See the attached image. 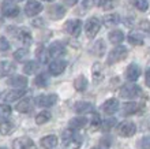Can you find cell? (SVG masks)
<instances>
[{
  "instance_id": "cell-1",
  "label": "cell",
  "mask_w": 150,
  "mask_h": 149,
  "mask_svg": "<svg viewBox=\"0 0 150 149\" xmlns=\"http://www.w3.org/2000/svg\"><path fill=\"white\" fill-rule=\"evenodd\" d=\"M127 55H128V49H127L126 47H123V45L116 47L109 52V56H108V59H107V63L108 64H115V63L120 62V60H124L127 58Z\"/></svg>"
},
{
  "instance_id": "cell-2",
  "label": "cell",
  "mask_w": 150,
  "mask_h": 149,
  "mask_svg": "<svg viewBox=\"0 0 150 149\" xmlns=\"http://www.w3.org/2000/svg\"><path fill=\"white\" fill-rule=\"evenodd\" d=\"M119 94L124 100H132V98L138 97L139 94H141V88L137 86L135 83H127V85L122 86Z\"/></svg>"
},
{
  "instance_id": "cell-3",
  "label": "cell",
  "mask_w": 150,
  "mask_h": 149,
  "mask_svg": "<svg viewBox=\"0 0 150 149\" xmlns=\"http://www.w3.org/2000/svg\"><path fill=\"white\" fill-rule=\"evenodd\" d=\"M57 101V96L56 94H41L34 98L36 106L41 107V108H48V107L55 106Z\"/></svg>"
},
{
  "instance_id": "cell-4",
  "label": "cell",
  "mask_w": 150,
  "mask_h": 149,
  "mask_svg": "<svg viewBox=\"0 0 150 149\" xmlns=\"http://www.w3.org/2000/svg\"><path fill=\"white\" fill-rule=\"evenodd\" d=\"M64 30L67 31L68 34L74 36V37H78L82 31V21L79 19H70L64 24Z\"/></svg>"
},
{
  "instance_id": "cell-5",
  "label": "cell",
  "mask_w": 150,
  "mask_h": 149,
  "mask_svg": "<svg viewBox=\"0 0 150 149\" xmlns=\"http://www.w3.org/2000/svg\"><path fill=\"white\" fill-rule=\"evenodd\" d=\"M100 28H101V24L97 18H90L87 19L86 25H85V31H86V36L89 38H93L97 36V33L100 31Z\"/></svg>"
},
{
  "instance_id": "cell-6",
  "label": "cell",
  "mask_w": 150,
  "mask_h": 149,
  "mask_svg": "<svg viewBox=\"0 0 150 149\" xmlns=\"http://www.w3.org/2000/svg\"><path fill=\"white\" fill-rule=\"evenodd\" d=\"M137 131V126L132 122H122L117 126V133L122 137H132Z\"/></svg>"
},
{
  "instance_id": "cell-7",
  "label": "cell",
  "mask_w": 150,
  "mask_h": 149,
  "mask_svg": "<svg viewBox=\"0 0 150 149\" xmlns=\"http://www.w3.org/2000/svg\"><path fill=\"white\" fill-rule=\"evenodd\" d=\"M1 14L7 18H15L19 14V8L12 1H3L1 3Z\"/></svg>"
},
{
  "instance_id": "cell-8",
  "label": "cell",
  "mask_w": 150,
  "mask_h": 149,
  "mask_svg": "<svg viewBox=\"0 0 150 149\" xmlns=\"http://www.w3.org/2000/svg\"><path fill=\"white\" fill-rule=\"evenodd\" d=\"M44 6L37 0H29L26 6H25V14L28 16H36L37 14L42 11Z\"/></svg>"
},
{
  "instance_id": "cell-9",
  "label": "cell",
  "mask_w": 150,
  "mask_h": 149,
  "mask_svg": "<svg viewBox=\"0 0 150 149\" xmlns=\"http://www.w3.org/2000/svg\"><path fill=\"white\" fill-rule=\"evenodd\" d=\"M12 148L14 149H37L34 142L29 137H21L12 141Z\"/></svg>"
},
{
  "instance_id": "cell-10",
  "label": "cell",
  "mask_w": 150,
  "mask_h": 149,
  "mask_svg": "<svg viewBox=\"0 0 150 149\" xmlns=\"http://www.w3.org/2000/svg\"><path fill=\"white\" fill-rule=\"evenodd\" d=\"M119 108H120V104H119V101L116 98H109V100H107V101L103 104V107H101L103 112L107 115H112V114H115V112H117Z\"/></svg>"
},
{
  "instance_id": "cell-11",
  "label": "cell",
  "mask_w": 150,
  "mask_h": 149,
  "mask_svg": "<svg viewBox=\"0 0 150 149\" xmlns=\"http://www.w3.org/2000/svg\"><path fill=\"white\" fill-rule=\"evenodd\" d=\"M66 67H67V62L66 60L55 59V62H52L49 64V73L52 75H59L66 70Z\"/></svg>"
},
{
  "instance_id": "cell-12",
  "label": "cell",
  "mask_w": 150,
  "mask_h": 149,
  "mask_svg": "<svg viewBox=\"0 0 150 149\" xmlns=\"http://www.w3.org/2000/svg\"><path fill=\"white\" fill-rule=\"evenodd\" d=\"M64 55H66V47H64L63 44L59 43V41L52 44L51 48H49V56L57 59V58H62Z\"/></svg>"
},
{
  "instance_id": "cell-13",
  "label": "cell",
  "mask_w": 150,
  "mask_h": 149,
  "mask_svg": "<svg viewBox=\"0 0 150 149\" xmlns=\"http://www.w3.org/2000/svg\"><path fill=\"white\" fill-rule=\"evenodd\" d=\"M7 85L12 88H19V89H23L26 85H28V78L23 77V75H14L7 81Z\"/></svg>"
},
{
  "instance_id": "cell-14",
  "label": "cell",
  "mask_w": 150,
  "mask_h": 149,
  "mask_svg": "<svg viewBox=\"0 0 150 149\" xmlns=\"http://www.w3.org/2000/svg\"><path fill=\"white\" fill-rule=\"evenodd\" d=\"M126 75H127V79H130L131 82L137 81V79L141 77V68H139V66L135 64V63H131L130 66L127 67Z\"/></svg>"
},
{
  "instance_id": "cell-15",
  "label": "cell",
  "mask_w": 150,
  "mask_h": 149,
  "mask_svg": "<svg viewBox=\"0 0 150 149\" xmlns=\"http://www.w3.org/2000/svg\"><path fill=\"white\" fill-rule=\"evenodd\" d=\"M64 148L66 149H79L82 145V137H79L76 134H74L71 138H68L66 141H63Z\"/></svg>"
},
{
  "instance_id": "cell-16",
  "label": "cell",
  "mask_w": 150,
  "mask_h": 149,
  "mask_svg": "<svg viewBox=\"0 0 150 149\" xmlns=\"http://www.w3.org/2000/svg\"><path fill=\"white\" fill-rule=\"evenodd\" d=\"M48 14H49V16H51L52 19H62L64 16V14H66V10H64V7H62V6H59V4H55V6H52L49 10H48Z\"/></svg>"
},
{
  "instance_id": "cell-17",
  "label": "cell",
  "mask_w": 150,
  "mask_h": 149,
  "mask_svg": "<svg viewBox=\"0 0 150 149\" xmlns=\"http://www.w3.org/2000/svg\"><path fill=\"white\" fill-rule=\"evenodd\" d=\"M14 71H15V66H14L11 62L4 60V62L0 63V78H4V77L11 75Z\"/></svg>"
},
{
  "instance_id": "cell-18",
  "label": "cell",
  "mask_w": 150,
  "mask_h": 149,
  "mask_svg": "<svg viewBox=\"0 0 150 149\" xmlns=\"http://www.w3.org/2000/svg\"><path fill=\"white\" fill-rule=\"evenodd\" d=\"M28 90L26 89H18V90H11L10 93L6 94V97H4V101L6 103H12V101H16V100H19L22 98L26 94Z\"/></svg>"
},
{
  "instance_id": "cell-19",
  "label": "cell",
  "mask_w": 150,
  "mask_h": 149,
  "mask_svg": "<svg viewBox=\"0 0 150 149\" xmlns=\"http://www.w3.org/2000/svg\"><path fill=\"white\" fill-rule=\"evenodd\" d=\"M14 33H15L16 38L22 41V43H30L32 41V34L28 29L25 28H19V29H14Z\"/></svg>"
},
{
  "instance_id": "cell-20",
  "label": "cell",
  "mask_w": 150,
  "mask_h": 149,
  "mask_svg": "<svg viewBox=\"0 0 150 149\" xmlns=\"http://www.w3.org/2000/svg\"><path fill=\"white\" fill-rule=\"evenodd\" d=\"M40 144L44 149H52L57 145V137L56 135H47V137L41 138Z\"/></svg>"
},
{
  "instance_id": "cell-21",
  "label": "cell",
  "mask_w": 150,
  "mask_h": 149,
  "mask_svg": "<svg viewBox=\"0 0 150 149\" xmlns=\"http://www.w3.org/2000/svg\"><path fill=\"white\" fill-rule=\"evenodd\" d=\"M75 111L78 114H89L93 112V104L89 101H79L75 104Z\"/></svg>"
},
{
  "instance_id": "cell-22",
  "label": "cell",
  "mask_w": 150,
  "mask_h": 149,
  "mask_svg": "<svg viewBox=\"0 0 150 149\" xmlns=\"http://www.w3.org/2000/svg\"><path fill=\"white\" fill-rule=\"evenodd\" d=\"M33 108V100L32 98H23L22 101L16 106V111H19V112H22V114H28V112H30Z\"/></svg>"
},
{
  "instance_id": "cell-23",
  "label": "cell",
  "mask_w": 150,
  "mask_h": 149,
  "mask_svg": "<svg viewBox=\"0 0 150 149\" xmlns=\"http://www.w3.org/2000/svg\"><path fill=\"white\" fill-rule=\"evenodd\" d=\"M108 37H109V41H111L112 44L119 45V44H122L123 40H124V33H123L122 30H113L108 34Z\"/></svg>"
},
{
  "instance_id": "cell-24",
  "label": "cell",
  "mask_w": 150,
  "mask_h": 149,
  "mask_svg": "<svg viewBox=\"0 0 150 149\" xmlns=\"http://www.w3.org/2000/svg\"><path fill=\"white\" fill-rule=\"evenodd\" d=\"M15 129V125H14V122L11 120H3L0 122V133L3 134V135H8L10 133H12Z\"/></svg>"
},
{
  "instance_id": "cell-25",
  "label": "cell",
  "mask_w": 150,
  "mask_h": 149,
  "mask_svg": "<svg viewBox=\"0 0 150 149\" xmlns=\"http://www.w3.org/2000/svg\"><path fill=\"white\" fill-rule=\"evenodd\" d=\"M138 110H139V106L137 103H126V104L122 107V112H123V115H126V116L138 112Z\"/></svg>"
},
{
  "instance_id": "cell-26",
  "label": "cell",
  "mask_w": 150,
  "mask_h": 149,
  "mask_svg": "<svg viewBox=\"0 0 150 149\" xmlns=\"http://www.w3.org/2000/svg\"><path fill=\"white\" fill-rule=\"evenodd\" d=\"M87 125V119L85 116H76L70 120V127L71 129H82Z\"/></svg>"
},
{
  "instance_id": "cell-27",
  "label": "cell",
  "mask_w": 150,
  "mask_h": 149,
  "mask_svg": "<svg viewBox=\"0 0 150 149\" xmlns=\"http://www.w3.org/2000/svg\"><path fill=\"white\" fill-rule=\"evenodd\" d=\"M127 38H128V43L132 45H142L143 44V36L138 31H131Z\"/></svg>"
},
{
  "instance_id": "cell-28",
  "label": "cell",
  "mask_w": 150,
  "mask_h": 149,
  "mask_svg": "<svg viewBox=\"0 0 150 149\" xmlns=\"http://www.w3.org/2000/svg\"><path fill=\"white\" fill-rule=\"evenodd\" d=\"M36 56L40 63H47L49 59V51L45 47H38L36 51Z\"/></svg>"
},
{
  "instance_id": "cell-29",
  "label": "cell",
  "mask_w": 150,
  "mask_h": 149,
  "mask_svg": "<svg viewBox=\"0 0 150 149\" xmlns=\"http://www.w3.org/2000/svg\"><path fill=\"white\" fill-rule=\"evenodd\" d=\"M86 86H87V79L83 77V75H79L76 77L74 81V88L78 92H85L86 90Z\"/></svg>"
},
{
  "instance_id": "cell-30",
  "label": "cell",
  "mask_w": 150,
  "mask_h": 149,
  "mask_svg": "<svg viewBox=\"0 0 150 149\" xmlns=\"http://www.w3.org/2000/svg\"><path fill=\"white\" fill-rule=\"evenodd\" d=\"M28 58H29V49L28 48H19L18 51L14 52V59H15L16 62L23 63Z\"/></svg>"
},
{
  "instance_id": "cell-31",
  "label": "cell",
  "mask_w": 150,
  "mask_h": 149,
  "mask_svg": "<svg viewBox=\"0 0 150 149\" xmlns=\"http://www.w3.org/2000/svg\"><path fill=\"white\" fill-rule=\"evenodd\" d=\"M91 52H93L96 56H103L104 52H105V43H104L103 40L96 41L94 45L91 47Z\"/></svg>"
},
{
  "instance_id": "cell-32",
  "label": "cell",
  "mask_w": 150,
  "mask_h": 149,
  "mask_svg": "<svg viewBox=\"0 0 150 149\" xmlns=\"http://www.w3.org/2000/svg\"><path fill=\"white\" fill-rule=\"evenodd\" d=\"M91 74H93V79H94L96 83L98 82V81H101V78H103V67H101V64H100L98 62L93 64Z\"/></svg>"
},
{
  "instance_id": "cell-33",
  "label": "cell",
  "mask_w": 150,
  "mask_h": 149,
  "mask_svg": "<svg viewBox=\"0 0 150 149\" xmlns=\"http://www.w3.org/2000/svg\"><path fill=\"white\" fill-rule=\"evenodd\" d=\"M120 22V16L117 14H108L105 15L104 18V24L107 25V26H115V25H117Z\"/></svg>"
},
{
  "instance_id": "cell-34",
  "label": "cell",
  "mask_w": 150,
  "mask_h": 149,
  "mask_svg": "<svg viewBox=\"0 0 150 149\" xmlns=\"http://www.w3.org/2000/svg\"><path fill=\"white\" fill-rule=\"evenodd\" d=\"M51 118H52V115L49 111H42V112H40L36 116V123L37 125H44V123L51 120Z\"/></svg>"
},
{
  "instance_id": "cell-35",
  "label": "cell",
  "mask_w": 150,
  "mask_h": 149,
  "mask_svg": "<svg viewBox=\"0 0 150 149\" xmlns=\"http://www.w3.org/2000/svg\"><path fill=\"white\" fill-rule=\"evenodd\" d=\"M11 115V107L7 104H0V122L7 120Z\"/></svg>"
},
{
  "instance_id": "cell-36",
  "label": "cell",
  "mask_w": 150,
  "mask_h": 149,
  "mask_svg": "<svg viewBox=\"0 0 150 149\" xmlns=\"http://www.w3.org/2000/svg\"><path fill=\"white\" fill-rule=\"evenodd\" d=\"M37 70H38V63H36V62H28V63H26V64L23 66L25 74H28V75L34 74Z\"/></svg>"
},
{
  "instance_id": "cell-37",
  "label": "cell",
  "mask_w": 150,
  "mask_h": 149,
  "mask_svg": "<svg viewBox=\"0 0 150 149\" xmlns=\"http://www.w3.org/2000/svg\"><path fill=\"white\" fill-rule=\"evenodd\" d=\"M48 75L47 74H40L37 75L36 78H34V85L38 88H45L48 85Z\"/></svg>"
},
{
  "instance_id": "cell-38",
  "label": "cell",
  "mask_w": 150,
  "mask_h": 149,
  "mask_svg": "<svg viewBox=\"0 0 150 149\" xmlns=\"http://www.w3.org/2000/svg\"><path fill=\"white\" fill-rule=\"evenodd\" d=\"M134 6L138 8L139 11H147V8H149V3H147V0H134Z\"/></svg>"
},
{
  "instance_id": "cell-39",
  "label": "cell",
  "mask_w": 150,
  "mask_h": 149,
  "mask_svg": "<svg viewBox=\"0 0 150 149\" xmlns=\"http://www.w3.org/2000/svg\"><path fill=\"white\" fill-rule=\"evenodd\" d=\"M115 123H116V119H113V118L107 119L104 123H101V129H103L104 131H109V130L115 126Z\"/></svg>"
},
{
  "instance_id": "cell-40",
  "label": "cell",
  "mask_w": 150,
  "mask_h": 149,
  "mask_svg": "<svg viewBox=\"0 0 150 149\" xmlns=\"http://www.w3.org/2000/svg\"><path fill=\"white\" fill-rule=\"evenodd\" d=\"M91 129L96 130V129H100L101 127V118H100L98 114H94L93 115V119H91Z\"/></svg>"
},
{
  "instance_id": "cell-41",
  "label": "cell",
  "mask_w": 150,
  "mask_h": 149,
  "mask_svg": "<svg viewBox=\"0 0 150 149\" xmlns=\"http://www.w3.org/2000/svg\"><path fill=\"white\" fill-rule=\"evenodd\" d=\"M10 49V43H8V40L6 37H0V51H8Z\"/></svg>"
},
{
  "instance_id": "cell-42",
  "label": "cell",
  "mask_w": 150,
  "mask_h": 149,
  "mask_svg": "<svg viewBox=\"0 0 150 149\" xmlns=\"http://www.w3.org/2000/svg\"><path fill=\"white\" fill-rule=\"evenodd\" d=\"M141 146L143 149H150V135H146L141 140Z\"/></svg>"
},
{
  "instance_id": "cell-43",
  "label": "cell",
  "mask_w": 150,
  "mask_h": 149,
  "mask_svg": "<svg viewBox=\"0 0 150 149\" xmlns=\"http://www.w3.org/2000/svg\"><path fill=\"white\" fill-rule=\"evenodd\" d=\"M72 135H74V133H72L71 130H64L62 137H63V141H66V140H68V138H71Z\"/></svg>"
},
{
  "instance_id": "cell-44",
  "label": "cell",
  "mask_w": 150,
  "mask_h": 149,
  "mask_svg": "<svg viewBox=\"0 0 150 149\" xmlns=\"http://www.w3.org/2000/svg\"><path fill=\"white\" fill-rule=\"evenodd\" d=\"M63 3L66 6H68V7H72V6H75V4L78 3V0H63Z\"/></svg>"
},
{
  "instance_id": "cell-45",
  "label": "cell",
  "mask_w": 150,
  "mask_h": 149,
  "mask_svg": "<svg viewBox=\"0 0 150 149\" xmlns=\"http://www.w3.org/2000/svg\"><path fill=\"white\" fill-rule=\"evenodd\" d=\"M145 82H146V85L150 88V68L146 71V75H145Z\"/></svg>"
},
{
  "instance_id": "cell-46",
  "label": "cell",
  "mask_w": 150,
  "mask_h": 149,
  "mask_svg": "<svg viewBox=\"0 0 150 149\" xmlns=\"http://www.w3.org/2000/svg\"><path fill=\"white\" fill-rule=\"evenodd\" d=\"M141 29H150V25H149V22L147 21H143V22H141Z\"/></svg>"
},
{
  "instance_id": "cell-47",
  "label": "cell",
  "mask_w": 150,
  "mask_h": 149,
  "mask_svg": "<svg viewBox=\"0 0 150 149\" xmlns=\"http://www.w3.org/2000/svg\"><path fill=\"white\" fill-rule=\"evenodd\" d=\"M91 149H108V145H104L103 142H101L100 146H94V148H91Z\"/></svg>"
},
{
  "instance_id": "cell-48",
  "label": "cell",
  "mask_w": 150,
  "mask_h": 149,
  "mask_svg": "<svg viewBox=\"0 0 150 149\" xmlns=\"http://www.w3.org/2000/svg\"><path fill=\"white\" fill-rule=\"evenodd\" d=\"M11 1H15V3H18V1H22V0H11Z\"/></svg>"
},
{
  "instance_id": "cell-49",
  "label": "cell",
  "mask_w": 150,
  "mask_h": 149,
  "mask_svg": "<svg viewBox=\"0 0 150 149\" xmlns=\"http://www.w3.org/2000/svg\"><path fill=\"white\" fill-rule=\"evenodd\" d=\"M45 1H53V0H45Z\"/></svg>"
},
{
  "instance_id": "cell-50",
  "label": "cell",
  "mask_w": 150,
  "mask_h": 149,
  "mask_svg": "<svg viewBox=\"0 0 150 149\" xmlns=\"http://www.w3.org/2000/svg\"><path fill=\"white\" fill-rule=\"evenodd\" d=\"M0 149H6V148H0Z\"/></svg>"
}]
</instances>
